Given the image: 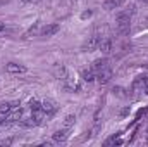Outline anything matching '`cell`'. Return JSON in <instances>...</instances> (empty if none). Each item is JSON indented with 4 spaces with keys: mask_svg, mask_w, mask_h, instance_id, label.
<instances>
[{
    "mask_svg": "<svg viewBox=\"0 0 148 147\" xmlns=\"http://www.w3.org/2000/svg\"><path fill=\"white\" fill-rule=\"evenodd\" d=\"M147 133H148V128H147Z\"/></svg>",
    "mask_w": 148,
    "mask_h": 147,
    "instance_id": "obj_25",
    "label": "cell"
},
{
    "mask_svg": "<svg viewBox=\"0 0 148 147\" xmlns=\"http://www.w3.org/2000/svg\"><path fill=\"white\" fill-rule=\"evenodd\" d=\"M145 83H147V78L145 76H138L133 81V85H131V95L133 97H140L145 92Z\"/></svg>",
    "mask_w": 148,
    "mask_h": 147,
    "instance_id": "obj_1",
    "label": "cell"
},
{
    "mask_svg": "<svg viewBox=\"0 0 148 147\" xmlns=\"http://www.w3.org/2000/svg\"><path fill=\"white\" fill-rule=\"evenodd\" d=\"M131 30V21H119L117 23V33L119 35H127Z\"/></svg>",
    "mask_w": 148,
    "mask_h": 147,
    "instance_id": "obj_9",
    "label": "cell"
},
{
    "mask_svg": "<svg viewBox=\"0 0 148 147\" xmlns=\"http://www.w3.org/2000/svg\"><path fill=\"white\" fill-rule=\"evenodd\" d=\"M29 109L31 112H38V111H41V102H38V101H29Z\"/></svg>",
    "mask_w": 148,
    "mask_h": 147,
    "instance_id": "obj_14",
    "label": "cell"
},
{
    "mask_svg": "<svg viewBox=\"0 0 148 147\" xmlns=\"http://www.w3.org/2000/svg\"><path fill=\"white\" fill-rule=\"evenodd\" d=\"M16 107H19V104H17V102H2V104H0V114L9 116V114L16 109Z\"/></svg>",
    "mask_w": 148,
    "mask_h": 147,
    "instance_id": "obj_5",
    "label": "cell"
},
{
    "mask_svg": "<svg viewBox=\"0 0 148 147\" xmlns=\"http://www.w3.org/2000/svg\"><path fill=\"white\" fill-rule=\"evenodd\" d=\"M41 111L45 112V118L53 116V114L57 112V104H55V101H52V99L43 101V102H41Z\"/></svg>",
    "mask_w": 148,
    "mask_h": 147,
    "instance_id": "obj_2",
    "label": "cell"
},
{
    "mask_svg": "<svg viewBox=\"0 0 148 147\" xmlns=\"http://www.w3.org/2000/svg\"><path fill=\"white\" fill-rule=\"evenodd\" d=\"M3 31H5V24L0 23V35H3Z\"/></svg>",
    "mask_w": 148,
    "mask_h": 147,
    "instance_id": "obj_20",
    "label": "cell"
},
{
    "mask_svg": "<svg viewBox=\"0 0 148 147\" xmlns=\"http://www.w3.org/2000/svg\"><path fill=\"white\" fill-rule=\"evenodd\" d=\"M67 137H69V128H62V130H57L55 133H53V140L55 142H66L67 140Z\"/></svg>",
    "mask_w": 148,
    "mask_h": 147,
    "instance_id": "obj_7",
    "label": "cell"
},
{
    "mask_svg": "<svg viewBox=\"0 0 148 147\" xmlns=\"http://www.w3.org/2000/svg\"><path fill=\"white\" fill-rule=\"evenodd\" d=\"M5 71H7V73H24L26 68L21 66V64H16V62H9V64L5 66Z\"/></svg>",
    "mask_w": 148,
    "mask_h": 147,
    "instance_id": "obj_11",
    "label": "cell"
},
{
    "mask_svg": "<svg viewBox=\"0 0 148 147\" xmlns=\"http://www.w3.org/2000/svg\"><path fill=\"white\" fill-rule=\"evenodd\" d=\"M107 68H109V61H107L105 57L97 59V61H93V64H91V69H93L95 73H100V71H103V69H107Z\"/></svg>",
    "mask_w": 148,
    "mask_h": 147,
    "instance_id": "obj_4",
    "label": "cell"
},
{
    "mask_svg": "<svg viewBox=\"0 0 148 147\" xmlns=\"http://www.w3.org/2000/svg\"><path fill=\"white\" fill-rule=\"evenodd\" d=\"M97 78H98V81L102 83V85H105V83H109L112 78V71L107 68V69H103V71H100V73H97Z\"/></svg>",
    "mask_w": 148,
    "mask_h": 147,
    "instance_id": "obj_10",
    "label": "cell"
},
{
    "mask_svg": "<svg viewBox=\"0 0 148 147\" xmlns=\"http://www.w3.org/2000/svg\"><path fill=\"white\" fill-rule=\"evenodd\" d=\"M12 144V139H7V140H0V146H9Z\"/></svg>",
    "mask_w": 148,
    "mask_h": 147,
    "instance_id": "obj_18",
    "label": "cell"
},
{
    "mask_svg": "<svg viewBox=\"0 0 148 147\" xmlns=\"http://www.w3.org/2000/svg\"><path fill=\"white\" fill-rule=\"evenodd\" d=\"M90 16H91V10H88V12H83V16H81V17H83V19H86V17H90Z\"/></svg>",
    "mask_w": 148,
    "mask_h": 147,
    "instance_id": "obj_19",
    "label": "cell"
},
{
    "mask_svg": "<svg viewBox=\"0 0 148 147\" xmlns=\"http://www.w3.org/2000/svg\"><path fill=\"white\" fill-rule=\"evenodd\" d=\"M141 2H147V3H148V0H141Z\"/></svg>",
    "mask_w": 148,
    "mask_h": 147,
    "instance_id": "obj_24",
    "label": "cell"
},
{
    "mask_svg": "<svg viewBox=\"0 0 148 147\" xmlns=\"http://www.w3.org/2000/svg\"><path fill=\"white\" fill-rule=\"evenodd\" d=\"M100 40H102V37H98V35H93V37L90 38V42H86V43H84V49H86L88 52H91V50H97V49H98V43H100Z\"/></svg>",
    "mask_w": 148,
    "mask_h": 147,
    "instance_id": "obj_6",
    "label": "cell"
},
{
    "mask_svg": "<svg viewBox=\"0 0 148 147\" xmlns=\"http://www.w3.org/2000/svg\"><path fill=\"white\" fill-rule=\"evenodd\" d=\"M59 30H60V26H59L57 23H53V24H47V26L41 30V37L50 38V37H53V35H55Z\"/></svg>",
    "mask_w": 148,
    "mask_h": 147,
    "instance_id": "obj_3",
    "label": "cell"
},
{
    "mask_svg": "<svg viewBox=\"0 0 148 147\" xmlns=\"http://www.w3.org/2000/svg\"><path fill=\"white\" fill-rule=\"evenodd\" d=\"M127 112H129V109H127V107H126V109H122V111H121V116H126V114H127Z\"/></svg>",
    "mask_w": 148,
    "mask_h": 147,
    "instance_id": "obj_21",
    "label": "cell"
},
{
    "mask_svg": "<svg viewBox=\"0 0 148 147\" xmlns=\"http://www.w3.org/2000/svg\"><path fill=\"white\" fill-rule=\"evenodd\" d=\"M114 94H117L119 97H126V94H124V90H122L121 87H117V88H114Z\"/></svg>",
    "mask_w": 148,
    "mask_h": 147,
    "instance_id": "obj_17",
    "label": "cell"
},
{
    "mask_svg": "<svg viewBox=\"0 0 148 147\" xmlns=\"http://www.w3.org/2000/svg\"><path fill=\"white\" fill-rule=\"evenodd\" d=\"M110 49H112V40L110 38H102L100 43H98V50L103 52V54H109Z\"/></svg>",
    "mask_w": 148,
    "mask_h": 147,
    "instance_id": "obj_8",
    "label": "cell"
},
{
    "mask_svg": "<svg viewBox=\"0 0 148 147\" xmlns=\"http://www.w3.org/2000/svg\"><path fill=\"white\" fill-rule=\"evenodd\" d=\"M124 2H126V0H105L103 7H105L107 10H112V9H119V7H121Z\"/></svg>",
    "mask_w": 148,
    "mask_h": 147,
    "instance_id": "obj_12",
    "label": "cell"
},
{
    "mask_svg": "<svg viewBox=\"0 0 148 147\" xmlns=\"http://www.w3.org/2000/svg\"><path fill=\"white\" fill-rule=\"evenodd\" d=\"M23 2H33V0H23Z\"/></svg>",
    "mask_w": 148,
    "mask_h": 147,
    "instance_id": "obj_23",
    "label": "cell"
},
{
    "mask_svg": "<svg viewBox=\"0 0 148 147\" xmlns=\"http://www.w3.org/2000/svg\"><path fill=\"white\" fill-rule=\"evenodd\" d=\"M81 76H83L84 81H93V80L97 78V73L90 68V69H83V71H81Z\"/></svg>",
    "mask_w": 148,
    "mask_h": 147,
    "instance_id": "obj_13",
    "label": "cell"
},
{
    "mask_svg": "<svg viewBox=\"0 0 148 147\" xmlns=\"http://www.w3.org/2000/svg\"><path fill=\"white\" fill-rule=\"evenodd\" d=\"M145 94L148 95V78H147V83H145Z\"/></svg>",
    "mask_w": 148,
    "mask_h": 147,
    "instance_id": "obj_22",
    "label": "cell"
},
{
    "mask_svg": "<svg viewBox=\"0 0 148 147\" xmlns=\"http://www.w3.org/2000/svg\"><path fill=\"white\" fill-rule=\"evenodd\" d=\"M36 30H38V23H35V24H33V26L24 33V37H23V38H29L31 35H35V33H36Z\"/></svg>",
    "mask_w": 148,
    "mask_h": 147,
    "instance_id": "obj_15",
    "label": "cell"
},
{
    "mask_svg": "<svg viewBox=\"0 0 148 147\" xmlns=\"http://www.w3.org/2000/svg\"><path fill=\"white\" fill-rule=\"evenodd\" d=\"M74 121H76V116H73V114H69V116H66V121H64V126H66V128H69L71 125H74Z\"/></svg>",
    "mask_w": 148,
    "mask_h": 147,
    "instance_id": "obj_16",
    "label": "cell"
}]
</instances>
